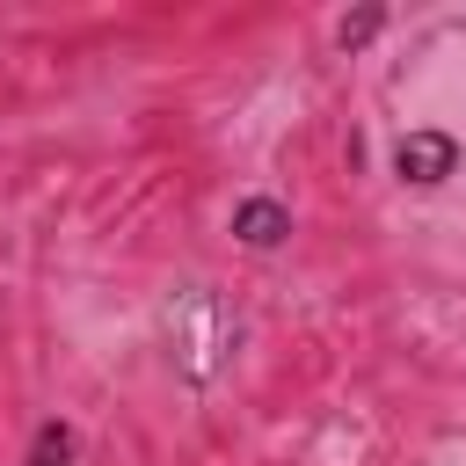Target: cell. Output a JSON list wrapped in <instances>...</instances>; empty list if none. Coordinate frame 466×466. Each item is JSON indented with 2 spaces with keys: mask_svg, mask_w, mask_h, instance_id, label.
I'll list each match as a JSON object with an SVG mask.
<instances>
[{
  "mask_svg": "<svg viewBox=\"0 0 466 466\" xmlns=\"http://www.w3.org/2000/svg\"><path fill=\"white\" fill-rule=\"evenodd\" d=\"M393 175L415 182V189H437L444 175H459V138L451 131H408L393 146Z\"/></svg>",
  "mask_w": 466,
  "mask_h": 466,
  "instance_id": "7a4b0ae2",
  "label": "cell"
},
{
  "mask_svg": "<svg viewBox=\"0 0 466 466\" xmlns=\"http://www.w3.org/2000/svg\"><path fill=\"white\" fill-rule=\"evenodd\" d=\"M233 240L240 248H284L291 240V211L277 197H240L233 204Z\"/></svg>",
  "mask_w": 466,
  "mask_h": 466,
  "instance_id": "3957f363",
  "label": "cell"
},
{
  "mask_svg": "<svg viewBox=\"0 0 466 466\" xmlns=\"http://www.w3.org/2000/svg\"><path fill=\"white\" fill-rule=\"evenodd\" d=\"M379 22H386L379 7H357V15H342V29H335V44H342V51H364V44L379 36Z\"/></svg>",
  "mask_w": 466,
  "mask_h": 466,
  "instance_id": "5b68a950",
  "label": "cell"
},
{
  "mask_svg": "<svg viewBox=\"0 0 466 466\" xmlns=\"http://www.w3.org/2000/svg\"><path fill=\"white\" fill-rule=\"evenodd\" d=\"M233 342H240V313H233L211 284H189V291L167 306V357H175V371H182L189 386L218 379V364L233 357Z\"/></svg>",
  "mask_w": 466,
  "mask_h": 466,
  "instance_id": "6da1fadb",
  "label": "cell"
},
{
  "mask_svg": "<svg viewBox=\"0 0 466 466\" xmlns=\"http://www.w3.org/2000/svg\"><path fill=\"white\" fill-rule=\"evenodd\" d=\"M73 451H80V437H73L66 422H36V437H29V466H73Z\"/></svg>",
  "mask_w": 466,
  "mask_h": 466,
  "instance_id": "277c9868",
  "label": "cell"
}]
</instances>
